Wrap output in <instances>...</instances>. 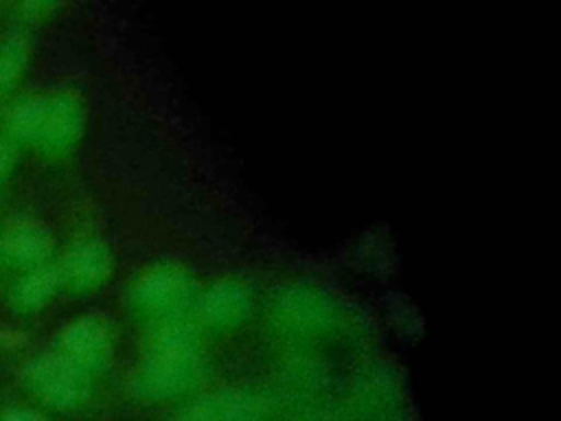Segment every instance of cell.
Here are the masks:
<instances>
[{"label":"cell","mask_w":561,"mask_h":421,"mask_svg":"<svg viewBox=\"0 0 561 421\" xmlns=\"http://www.w3.org/2000/svg\"><path fill=\"white\" fill-rule=\"evenodd\" d=\"M64 285L59 265L57 268H39L24 276L15 287H13V300L22 309H35L44 305L59 287Z\"/></svg>","instance_id":"cell-12"},{"label":"cell","mask_w":561,"mask_h":421,"mask_svg":"<svg viewBox=\"0 0 561 421\" xmlns=\"http://www.w3.org/2000/svg\"><path fill=\"white\" fill-rule=\"evenodd\" d=\"M265 401L252 390L217 388L193 399L184 410V421H261Z\"/></svg>","instance_id":"cell-9"},{"label":"cell","mask_w":561,"mask_h":421,"mask_svg":"<svg viewBox=\"0 0 561 421\" xmlns=\"http://www.w3.org/2000/svg\"><path fill=\"white\" fill-rule=\"evenodd\" d=\"M199 285L195 276L173 261H160L145 268L129 285V309L151 327L188 320L195 311Z\"/></svg>","instance_id":"cell-3"},{"label":"cell","mask_w":561,"mask_h":421,"mask_svg":"<svg viewBox=\"0 0 561 421\" xmlns=\"http://www.w3.org/2000/svg\"><path fill=\"white\" fill-rule=\"evenodd\" d=\"M26 64V44L20 35L4 37L0 42V88L11 83Z\"/></svg>","instance_id":"cell-13"},{"label":"cell","mask_w":561,"mask_h":421,"mask_svg":"<svg viewBox=\"0 0 561 421\" xmlns=\"http://www.w3.org/2000/svg\"><path fill=\"white\" fill-rule=\"evenodd\" d=\"M114 351V335L112 327L105 318L85 314L72 320L59 340V353L70 357L90 375L107 366Z\"/></svg>","instance_id":"cell-7"},{"label":"cell","mask_w":561,"mask_h":421,"mask_svg":"<svg viewBox=\"0 0 561 421\" xmlns=\"http://www.w3.org/2000/svg\"><path fill=\"white\" fill-rule=\"evenodd\" d=\"M26 382L33 392L57 408H70L90 392V373L59 351L42 353L26 366Z\"/></svg>","instance_id":"cell-5"},{"label":"cell","mask_w":561,"mask_h":421,"mask_svg":"<svg viewBox=\"0 0 561 421\" xmlns=\"http://www.w3.org/2000/svg\"><path fill=\"white\" fill-rule=\"evenodd\" d=\"M83 121L81 101L68 92H55L20 103L11 114V129L44 151L61 153L77 145Z\"/></svg>","instance_id":"cell-4"},{"label":"cell","mask_w":561,"mask_h":421,"mask_svg":"<svg viewBox=\"0 0 561 421\" xmlns=\"http://www.w3.org/2000/svg\"><path fill=\"white\" fill-rule=\"evenodd\" d=\"M11 158H13L11 145L4 138H0V182H2V178H4V173L9 169V164H11Z\"/></svg>","instance_id":"cell-15"},{"label":"cell","mask_w":561,"mask_h":421,"mask_svg":"<svg viewBox=\"0 0 561 421\" xmlns=\"http://www.w3.org/2000/svg\"><path fill=\"white\" fill-rule=\"evenodd\" d=\"M267 322L280 338L313 344L337 335L346 322V309L327 289L298 281L272 292Z\"/></svg>","instance_id":"cell-2"},{"label":"cell","mask_w":561,"mask_h":421,"mask_svg":"<svg viewBox=\"0 0 561 421\" xmlns=\"http://www.w3.org/2000/svg\"><path fill=\"white\" fill-rule=\"evenodd\" d=\"M204 375L199 329L191 320L164 322L151 329L134 373V388L151 401L188 392Z\"/></svg>","instance_id":"cell-1"},{"label":"cell","mask_w":561,"mask_h":421,"mask_svg":"<svg viewBox=\"0 0 561 421\" xmlns=\"http://www.w3.org/2000/svg\"><path fill=\"white\" fill-rule=\"evenodd\" d=\"M399 395L397 371L386 362L362 366L351 386V403L368 421L386 419L394 410Z\"/></svg>","instance_id":"cell-8"},{"label":"cell","mask_w":561,"mask_h":421,"mask_svg":"<svg viewBox=\"0 0 561 421\" xmlns=\"http://www.w3.org/2000/svg\"><path fill=\"white\" fill-rule=\"evenodd\" d=\"M254 307V294L241 278H219L199 289L195 316L206 329L230 331L243 325Z\"/></svg>","instance_id":"cell-6"},{"label":"cell","mask_w":561,"mask_h":421,"mask_svg":"<svg viewBox=\"0 0 561 421\" xmlns=\"http://www.w3.org/2000/svg\"><path fill=\"white\" fill-rule=\"evenodd\" d=\"M2 421H46L42 414L33 410H22V408H11L4 412Z\"/></svg>","instance_id":"cell-14"},{"label":"cell","mask_w":561,"mask_h":421,"mask_svg":"<svg viewBox=\"0 0 561 421\" xmlns=\"http://www.w3.org/2000/svg\"><path fill=\"white\" fill-rule=\"evenodd\" d=\"M112 268H114V257L107 243L90 239L72 246L66 252L59 265V272H61L64 285L85 292L103 285L112 274Z\"/></svg>","instance_id":"cell-10"},{"label":"cell","mask_w":561,"mask_h":421,"mask_svg":"<svg viewBox=\"0 0 561 421\" xmlns=\"http://www.w3.org/2000/svg\"><path fill=\"white\" fill-rule=\"evenodd\" d=\"M4 250L11 259L22 265H39L53 252V237L50 232L31 219H20L7 226V235L2 241Z\"/></svg>","instance_id":"cell-11"}]
</instances>
